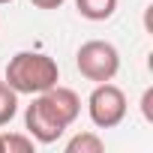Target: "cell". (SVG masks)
Returning a JSON list of instances; mask_svg holds the SVG:
<instances>
[{
    "label": "cell",
    "instance_id": "obj_11",
    "mask_svg": "<svg viewBox=\"0 0 153 153\" xmlns=\"http://www.w3.org/2000/svg\"><path fill=\"white\" fill-rule=\"evenodd\" d=\"M0 153H3V135H0Z\"/></svg>",
    "mask_w": 153,
    "mask_h": 153
},
{
    "label": "cell",
    "instance_id": "obj_9",
    "mask_svg": "<svg viewBox=\"0 0 153 153\" xmlns=\"http://www.w3.org/2000/svg\"><path fill=\"white\" fill-rule=\"evenodd\" d=\"M141 114H144L147 123H153V87H147L144 96H141Z\"/></svg>",
    "mask_w": 153,
    "mask_h": 153
},
{
    "label": "cell",
    "instance_id": "obj_8",
    "mask_svg": "<svg viewBox=\"0 0 153 153\" xmlns=\"http://www.w3.org/2000/svg\"><path fill=\"white\" fill-rule=\"evenodd\" d=\"M36 141L30 135H3V153H33Z\"/></svg>",
    "mask_w": 153,
    "mask_h": 153
},
{
    "label": "cell",
    "instance_id": "obj_10",
    "mask_svg": "<svg viewBox=\"0 0 153 153\" xmlns=\"http://www.w3.org/2000/svg\"><path fill=\"white\" fill-rule=\"evenodd\" d=\"M30 3H33L36 9H60L66 0H30Z\"/></svg>",
    "mask_w": 153,
    "mask_h": 153
},
{
    "label": "cell",
    "instance_id": "obj_5",
    "mask_svg": "<svg viewBox=\"0 0 153 153\" xmlns=\"http://www.w3.org/2000/svg\"><path fill=\"white\" fill-rule=\"evenodd\" d=\"M75 9L87 21H108L117 12V0H75Z\"/></svg>",
    "mask_w": 153,
    "mask_h": 153
},
{
    "label": "cell",
    "instance_id": "obj_7",
    "mask_svg": "<svg viewBox=\"0 0 153 153\" xmlns=\"http://www.w3.org/2000/svg\"><path fill=\"white\" fill-rule=\"evenodd\" d=\"M15 114H18V93L6 81H0V126L12 123Z\"/></svg>",
    "mask_w": 153,
    "mask_h": 153
},
{
    "label": "cell",
    "instance_id": "obj_2",
    "mask_svg": "<svg viewBox=\"0 0 153 153\" xmlns=\"http://www.w3.org/2000/svg\"><path fill=\"white\" fill-rule=\"evenodd\" d=\"M15 93H45L48 87H54L60 81V66L54 57L42 54V51H18L15 57H9L6 63V78H3Z\"/></svg>",
    "mask_w": 153,
    "mask_h": 153
},
{
    "label": "cell",
    "instance_id": "obj_12",
    "mask_svg": "<svg viewBox=\"0 0 153 153\" xmlns=\"http://www.w3.org/2000/svg\"><path fill=\"white\" fill-rule=\"evenodd\" d=\"M3 3H12V0H0V6H3Z\"/></svg>",
    "mask_w": 153,
    "mask_h": 153
},
{
    "label": "cell",
    "instance_id": "obj_6",
    "mask_svg": "<svg viewBox=\"0 0 153 153\" xmlns=\"http://www.w3.org/2000/svg\"><path fill=\"white\" fill-rule=\"evenodd\" d=\"M102 150H105V141L96 132H78L75 138L66 141V153H102Z\"/></svg>",
    "mask_w": 153,
    "mask_h": 153
},
{
    "label": "cell",
    "instance_id": "obj_3",
    "mask_svg": "<svg viewBox=\"0 0 153 153\" xmlns=\"http://www.w3.org/2000/svg\"><path fill=\"white\" fill-rule=\"evenodd\" d=\"M75 66L87 81H111L120 72V51L105 39H90L75 51Z\"/></svg>",
    "mask_w": 153,
    "mask_h": 153
},
{
    "label": "cell",
    "instance_id": "obj_1",
    "mask_svg": "<svg viewBox=\"0 0 153 153\" xmlns=\"http://www.w3.org/2000/svg\"><path fill=\"white\" fill-rule=\"evenodd\" d=\"M81 114V99L69 87H48L45 93H36L33 102L24 111V129L39 144H54Z\"/></svg>",
    "mask_w": 153,
    "mask_h": 153
},
{
    "label": "cell",
    "instance_id": "obj_4",
    "mask_svg": "<svg viewBox=\"0 0 153 153\" xmlns=\"http://www.w3.org/2000/svg\"><path fill=\"white\" fill-rule=\"evenodd\" d=\"M126 108H129L126 105V93L117 84H111V81H99L93 87V93L87 96V114H90L96 129L120 126L123 117H126Z\"/></svg>",
    "mask_w": 153,
    "mask_h": 153
}]
</instances>
